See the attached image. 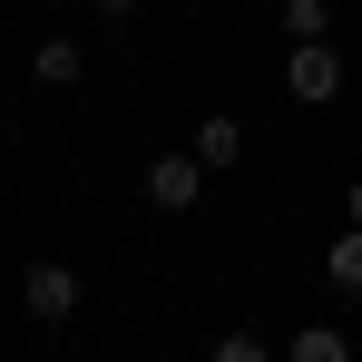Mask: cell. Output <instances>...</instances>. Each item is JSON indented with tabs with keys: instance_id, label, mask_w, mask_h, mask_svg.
<instances>
[{
	"instance_id": "cell-1",
	"label": "cell",
	"mask_w": 362,
	"mask_h": 362,
	"mask_svg": "<svg viewBox=\"0 0 362 362\" xmlns=\"http://www.w3.org/2000/svg\"><path fill=\"white\" fill-rule=\"evenodd\" d=\"M284 98H294V108H333V98H343V59H333L323 40H294V59H284Z\"/></svg>"
},
{
	"instance_id": "cell-2",
	"label": "cell",
	"mask_w": 362,
	"mask_h": 362,
	"mask_svg": "<svg viewBox=\"0 0 362 362\" xmlns=\"http://www.w3.org/2000/svg\"><path fill=\"white\" fill-rule=\"evenodd\" d=\"M196 186H206V157H196V147H186V157H157V167H147V206H157V216H186Z\"/></svg>"
},
{
	"instance_id": "cell-3",
	"label": "cell",
	"mask_w": 362,
	"mask_h": 362,
	"mask_svg": "<svg viewBox=\"0 0 362 362\" xmlns=\"http://www.w3.org/2000/svg\"><path fill=\"white\" fill-rule=\"evenodd\" d=\"M20 303H30V323H69L78 313V264H30Z\"/></svg>"
},
{
	"instance_id": "cell-4",
	"label": "cell",
	"mask_w": 362,
	"mask_h": 362,
	"mask_svg": "<svg viewBox=\"0 0 362 362\" xmlns=\"http://www.w3.org/2000/svg\"><path fill=\"white\" fill-rule=\"evenodd\" d=\"M196 157H206V167H235V157H245V127L235 118H206V127H196Z\"/></svg>"
},
{
	"instance_id": "cell-5",
	"label": "cell",
	"mask_w": 362,
	"mask_h": 362,
	"mask_svg": "<svg viewBox=\"0 0 362 362\" xmlns=\"http://www.w3.org/2000/svg\"><path fill=\"white\" fill-rule=\"evenodd\" d=\"M294 362H353V343H343L333 323H303V333H294Z\"/></svg>"
},
{
	"instance_id": "cell-6",
	"label": "cell",
	"mask_w": 362,
	"mask_h": 362,
	"mask_svg": "<svg viewBox=\"0 0 362 362\" xmlns=\"http://www.w3.org/2000/svg\"><path fill=\"white\" fill-rule=\"evenodd\" d=\"M323 274H333L343 294H362V226H353V235H333V255H323Z\"/></svg>"
},
{
	"instance_id": "cell-7",
	"label": "cell",
	"mask_w": 362,
	"mask_h": 362,
	"mask_svg": "<svg viewBox=\"0 0 362 362\" xmlns=\"http://www.w3.org/2000/svg\"><path fill=\"white\" fill-rule=\"evenodd\" d=\"M333 30V0H284V40H323Z\"/></svg>"
},
{
	"instance_id": "cell-8",
	"label": "cell",
	"mask_w": 362,
	"mask_h": 362,
	"mask_svg": "<svg viewBox=\"0 0 362 362\" xmlns=\"http://www.w3.org/2000/svg\"><path fill=\"white\" fill-rule=\"evenodd\" d=\"M40 88H78V49H69V40L40 49Z\"/></svg>"
},
{
	"instance_id": "cell-9",
	"label": "cell",
	"mask_w": 362,
	"mask_h": 362,
	"mask_svg": "<svg viewBox=\"0 0 362 362\" xmlns=\"http://www.w3.org/2000/svg\"><path fill=\"white\" fill-rule=\"evenodd\" d=\"M216 362H274V353H264L255 333H226V343H216Z\"/></svg>"
},
{
	"instance_id": "cell-10",
	"label": "cell",
	"mask_w": 362,
	"mask_h": 362,
	"mask_svg": "<svg viewBox=\"0 0 362 362\" xmlns=\"http://www.w3.org/2000/svg\"><path fill=\"white\" fill-rule=\"evenodd\" d=\"M98 10H137V0H98Z\"/></svg>"
},
{
	"instance_id": "cell-11",
	"label": "cell",
	"mask_w": 362,
	"mask_h": 362,
	"mask_svg": "<svg viewBox=\"0 0 362 362\" xmlns=\"http://www.w3.org/2000/svg\"><path fill=\"white\" fill-rule=\"evenodd\" d=\"M353 226H362V186H353Z\"/></svg>"
},
{
	"instance_id": "cell-12",
	"label": "cell",
	"mask_w": 362,
	"mask_h": 362,
	"mask_svg": "<svg viewBox=\"0 0 362 362\" xmlns=\"http://www.w3.org/2000/svg\"><path fill=\"white\" fill-rule=\"evenodd\" d=\"M353 118H362V98H353Z\"/></svg>"
}]
</instances>
